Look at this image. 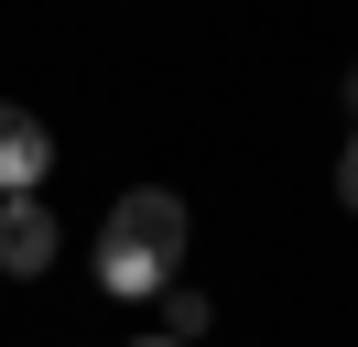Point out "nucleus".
<instances>
[{"instance_id": "nucleus-2", "label": "nucleus", "mask_w": 358, "mask_h": 347, "mask_svg": "<svg viewBox=\"0 0 358 347\" xmlns=\"http://www.w3.org/2000/svg\"><path fill=\"white\" fill-rule=\"evenodd\" d=\"M0 271H11V282L55 271V217H44V195H0Z\"/></svg>"}, {"instance_id": "nucleus-6", "label": "nucleus", "mask_w": 358, "mask_h": 347, "mask_svg": "<svg viewBox=\"0 0 358 347\" xmlns=\"http://www.w3.org/2000/svg\"><path fill=\"white\" fill-rule=\"evenodd\" d=\"M131 347H174V337H131Z\"/></svg>"}, {"instance_id": "nucleus-7", "label": "nucleus", "mask_w": 358, "mask_h": 347, "mask_svg": "<svg viewBox=\"0 0 358 347\" xmlns=\"http://www.w3.org/2000/svg\"><path fill=\"white\" fill-rule=\"evenodd\" d=\"M348 98H358V76H348Z\"/></svg>"}, {"instance_id": "nucleus-5", "label": "nucleus", "mask_w": 358, "mask_h": 347, "mask_svg": "<svg viewBox=\"0 0 358 347\" xmlns=\"http://www.w3.org/2000/svg\"><path fill=\"white\" fill-rule=\"evenodd\" d=\"M336 195L358 206V130H348V152H336Z\"/></svg>"}, {"instance_id": "nucleus-4", "label": "nucleus", "mask_w": 358, "mask_h": 347, "mask_svg": "<svg viewBox=\"0 0 358 347\" xmlns=\"http://www.w3.org/2000/svg\"><path fill=\"white\" fill-rule=\"evenodd\" d=\"M163 337H174V347L206 337V293H196V282H163Z\"/></svg>"}, {"instance_id": "nucleus-3", "label": "nucleus", "mask_w": 358, "mask_h": 347, "mask_svg": "<svg viewBox=\"0 0 358 347\" xmlns=\"http://www.w3.org/2000/svg\"><path fill=\"white\" fill-rule=\"evenodd\" d=\"M44 174H55V130L33 120V108L0 98V195H33Z\"/></svg>"}, {"instance_id": "nucleus-1", "label": "nucleus", "mask_w": 358, "mask_h": 347, "mask_svg": "<svg viewBox=\"0 0 358 347\" xmlns=\"http://www.w3.org/2000/svg\"><path fill=\"white\" fill-rule=\"evenodd\" d=\"M174 260H185V195L131 185V195L109 206V228H98V282H109L120 304H141V293L174 282Z\"/></svg>"}]
</instances>
